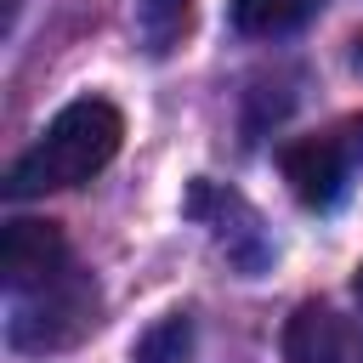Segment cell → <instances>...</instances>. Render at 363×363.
Returning <instances> with one entry per match:
<instances>
[{
    "mask_svg": "<svg viewBox=\"0 0 363 363\" xmlns=\"http://www.w3.org/2000/svg\"><path fill=\"white\" fill-rule=\"evenodd\" d=\"M125 142V113L102 96H79L68 102L40 136L28 153L11 159L6 170V199H40V193H62V187H79L91 182L102 164H113Z\"/></svg>",
    "mask_w": 363,
    "mask_h": 363,
    "instance_id": "6da1fadb",
    "label": "cell"
},
{
    "mask_svg": "<svg viewBox=\"0 0 363 363\" xmlns=\"http://www.w3.org/2000/svg\"><path fill=\"white\" fill-rule=\"evenodd\" d=\"M96 312H102L96 278L68 261V267L51 272L45 284L11 295L6 340H11L17 352H68V346H79V340L96 329Z\"/></svg>",
    "mask_w": 363,
    "mask_h": 363,
    "instance_id": "7a4b0ae2",
    "label": "cell"
},
{
    "mask_svg": "<svg viewBox=\"0 0 363 363\" xmlns=\"http://www.w3.org/2000/svg\"><path fill=\"white\" fill-rule=\"evenodd\" d=\"M62 267H68V238L51 216H17L0 227V284L11 295L45 284Z\"/></svg>",
    "mask_w": 363,
    "mask_h": 363,
    "instance_id": "3957f363",
    "label": "cell"
},
{
    "mask_svg": "<svg viewBox=\"0 0 363 363\" xmlns=\"http://www.w3.org/2000/svg\"><path fill=\"white\" fill-rule=\"evenodd\" d=\"M284 357L289 363H363V318L306 301L284 323Z\"/></svg>",
    "mask_w": 363,
    "mask_h": 363,
    "instance_id": "277c9868",
    "label": "cell"
},
{
    "mask_svg": "<svg viewBox=\"0 0 363 363\" xmlns=\"http://www.w3.org/2000/svg\"><path fill=\"white\" fill-rule=\"evenodd\" d=\"M346 164H352V153L340 147L335 130H329V136H301V142H289V147L278 153V170H284L289 193H295L306 210H335V204H340V193H346Z\"/></svg>",
    "mask_w": 363,
    "mask_h": 363,
    "instance_id": "5b68a950",
    "label": "cell"
},
{
    "mask_svg": "<svg viewBox=\"0 0 363 363\" xmlns=\"http://www.w3.org/2000/svg\"><path fill=\"white\" fill-rule=\"evenodd\" d=\"M318 11V0H233V28L244 40H284L295 28H306Z\"/></svg>",
    "mask_w": 363,
    "mask_h": 363,
    "instance_id": "8992f818",
    "label": "cell"
},
{
    "mask_svg": "<svg viewBox=\"0 0 363 363\" xmlns=\"http://www.w3.org/2000/svg\"><path fill=\"white\" fill-rule=\"evenodd\" d=\"M136 28H142V45L153 57H170L193 34V0H142L136 6Z\"/></svg>",
    "mask_w": 363,
    "mask_h": 363,
    "instance_id": "52a82bcc",
    "label": "cell"
},
{
    "mask_svg": "<svg viewBox=\"0 0 363 363\" xmlns=\"http://www.w3.org/2000/svg\"><path fill=\"white\" fill-rule=\"evenodd\" d=\"M136 363H193V323L176 312L136 340Z\"/></svg>",
    "mask_w": 363,
    "mask_h": 363,
    "instance_id": "ba28073f",
    "label": "cell"
},
{
    "mask_svg": "<svg viewBox=\"0 0 363 363\" xmlns=\"http://www.w3.org/2000/svg\"><path fill=\"white\" fill-rule=\"evenodd\" d=\"M335 136H340V147H346L352 159H363V113H357V119H346Z\"/></svg>",
    "mask_w": 363,
    "mask_h": 363,
    "instance_id": "9c48e42d",
    "label": "cell"
},
{
    "mask_svg": "<svg viewBox=\"0 0 363 363\" xmlns=\"http://www.w3.org/2000/svg\"><path fill=\"white\" fill-rule=\"evenodd\" d=\"M352 289H357V301H363V267H357V272H352Z\"/></svg>",
    "mask_w": 363,
    "mask_h": 363,
    "instance_id": "30bf717a",
    "label": "cell"
},
{
    "mask_svg": "<svg viewBox=\"0 0 363 363\" xmlns=\"http://www.w3.org/2000/svg\"><path fill=\"white\" fill-rule=\"evenodd\" d=\"M352 62H357V68H363V40H357V51H352Z\"/></svg>",
    "mask_w": 363,
    "mask_h": 363,
    "instance_id": "8fae6325",
    "label": "cell"
}]
</instances>
